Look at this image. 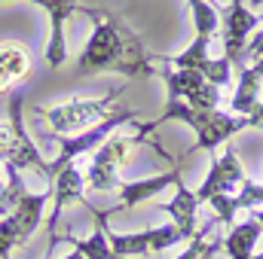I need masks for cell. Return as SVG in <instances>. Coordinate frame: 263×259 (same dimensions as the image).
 <instances>
[{
    "instance_id": "4",
    "label": "cell",
    "mask_w": 263,
    "mask_h": 259,
    "mask_svg": "<svg viewBox=\"0 0 263 259\" xmlns=\"http://www.w3.org/2000/svg\"><path fill=\"white\" fill-rule=\"evenodd\" d=\"M135 119H138V110H129V107H117L107 119H101L95 128L83 131V134H77V137H59V153H55V159L49 162V180L46 183H52L55 180V174L70 165V162H80L86 153H95L114 131L120 128V125H126L132 122L135 125Z\"/></svg>"
},
{
    "instance_id": "16",
    "label": "cell",
    "mask_w": 263,
    "mask_h": 259,
    "mask_svg": "<svg viewBox=\"0 0 263 259\" xmlns=\"http://www.w3.org/2000/svg\"><path fill=\"white\" fill-rule=\"evenodd\" d=\"M260 235H263V226L251 217L245 223H236L227 232V238H220V250L230 259H251L254 256V244H257Z\"/></svg>"
},
{
    "instance_id": "12",
    "label": "cell",
    "mask_w": 263,
    "mask_h": 259,
    "mask_svg": "<svg viewBox=\"0 0 263 259\" xmlns=\"http://www.w3.org/2000/svg\"><path fill=\"white\" fill-rule=\"evenodd\" d=\"M107 241H110V247L123 259H132V256H144V253L168 250L172 244H181L184 238H181V232H178L175 223H165V226L144 229V232H135V235H120V232L107 229Z\"/></svg>"
},
{
    "instance_id": "22",
    "label": "cell",
    "mask_w": 263,
    "mask_h": 259,
    "mask_svg": "<svg viewBox=\"0 0 263 259\" xmlns=\"http://www.w3.org/2000/svg\"><path fill=\"white\" fill-rule=\"evenodd\" d=\"M6 89H9V79H6V76H3V73H0V95H3V92H6Z\"/></svg>"
},
{
    "instance_id": "10",
    "label": "cell",
    "mask_w": 263,
    "mask_h": 259,
    "mask_svg": "<svg viewBox=\"0 0 263 259\" xmlns=\"http://www.w3.org/2000/svg\"><path fill=\"white\" fill-rule=\"evenodd\" d=\"M245 177H248V174H245V168H242V162H239V153H236L233 146H227L223 156H214V159H211V168H208L202 186L193 189V192H196V201L199 204H208V201L217 198V195H233L242 186Z\"/></svg>"
},
{
    "instance_id": "1",
    "label": "cell",
    "mask_w": 263,
    "mask_h": 259,
    "mask_svg": "<svg viewBox=\"0 0 263 259\" xmlns=\"http://www.w3.org/2000/svg\"><path fill=\"white\" fill-rule=\"evenodd\" d=\"M86 18H92V37L86 49L80 52L77 70L80 73H123V76H156L159 67L153 61V52L144 49L141 37L117 12H98L83 6Z\"/></svg>"
},
{
    "instance_id": "14",
    "label": "cell",
    "mask_w": 263,
    "mask_h": 259,
    "mask_svg": "<svg viewBox=\"0 0 263 259\" xmlns=\"http://www.w3.org/2000/svg\"><path fill=\"white\" fill-rule=\"evenodd\" d=\"M3 3V0H0ZM37 6L46 9L49 15V43H46V64L49 67H62L67 61V46H65V21L67 15L80 12L83 3L80 0H31Z\"/></svg>"
},
{
    "instance_id": "25",
    "label": "cell",
    "mask_w": 263,
    "mask_h": 259,
    "mask_svg": "<svg viewBox=\"0 0 263 259\" xmlns=\"http://www.w3.org/2000/svg\"><path fill=\"white\" fill-rule=\"evenodd\" d=\"M245 3H251V6H254V9H257V6H260L263 0H245Z\"/></svg>"
},
{
    "instance_id": "15",
    "label": "cell",
    "mask_w": 263,
    "mask_h": 259,
    "mask_svg": "<svg viewBox=\"0 0 263 259\" xmlns=\"http://www.w3.org/2000/svg\"><path fill=\"white\" fill-rule=\"evenodd\" d=\"M156 210H165V213L172 217V223L178 226V232H181V238H184V241H190V238L196 235V229H199V226H196L199 201H196V192L184 186V180L175 186L172 201H165V204H156Z\"/></svg>"
},
{
    "instance_id": "5",
    "label": "cell",
    "mask_w": 263,
    "mask_h": 259,
    "mask_svg": "<svg viewBox=\"0 0 263 259\" xmlns=\"http://www.w3.org/2000/svg\"><path fill=\"white\" fill-rule=\"evenodd\" d=\"M141 140L135 137V134H120V131H114L95 153H92V162H89V168H86V186H92V189H117L120 186V165L129 159V153L138 146Z\"/></svg>"
},
{
    "instance_id": "20",
    "label": "cell",
    "mask_w": 263,
    "mask_h": 259,
    "mask_svg": "<svg viewBox=\"0 0 263 259\" xmlns=\"http://www.w3.org/2000/svg\"><path fill=\"white\" fill-rule=\"evenodd\" d=\"M260 58H263V28H257V31L251 34L248 46H245V64H251V61H260Z\"/></svg>"
},
{
    "instance_id": "11",
    "label": "cell",
    "mask_w": 263,
    "mask_h": 259,
    "mask_svg": "<svg viewBox=\"0 0 263 259\" xmlns=\"http://www.w3.org/2000/svg\"><path fill=\"white\" fill-rule=\"evenodd\" d=\"M49 189H52V213H49V253H52V247L59 244V217H62V210H65L67 204H83L86 207V174L80 171V162H70L65 165L59 174H55V180L49 183Z\"/></svg>"
},
{
    "instance_id": "24",
    "label": "cell",
    "mask_w": 263,
    "mask_h": 259,
    "mask_svg": "<svg viewBox=\"0 0 263 259\" xmlns=\"http://www.w3.org/2000/svg\"><path fill=\"white\" fill-rule=\"evenodd\" d=\"M62 259H86V256H83V253H77V250H73V253H67V256H62Z\"/></svg>"
},
{
    "instance_id": "13",
    "label": "cell",
    "mask_w": 263,
    "mask_h": 259,
    "mask_svg": "<svg viewBox=\"0 0 263 259\" xmlns=\"http://www.w3.org/2000/svg\"><path fill=\"white\" fill-rule=\"evenodd\" d=\"M181 180H184V177H181V168L165 171V174H153V177H141V180H120V186H117V192H120V204L110 207V210H104V213L110 217V213H120V210L138 207V204H144V201H153L162 189L178 186Z\"/></svg>"
},
{
    "instance_id": "21",
    "label": "cell",
    "mask_w": 263,
    "mask_h": 259,
    "mask_svg": "<svg viewBox=\"0 0 263 259\" xmlns=\"http://www.w3.org/2000/svg\"><path fill=\"white\" fill-rule=\"evenodd\" d=\"M217 250H220V238H217V241H214V244H208V247H205V253H202V256H205V259H214V253H217Z\"/></svg>"
},
{
    "instance_id": "8",
    "label": "cell",
    "mask_w": 263,
    "mask_h": 259,
    "mask_svg": "<svg viewBox=\"0 0 263 259\" xmlns=\"http://www.w3.org/2000/svg\"><path fill=\"white\" fill-rule=\"evenodd\" d=\"M159 76L165 82V92L178 95L187 107H193L199 113H208V110L220 107V89L196 70H168V67H162Z\"/></svg>"
},
{
    "instance_id": "2",
    "label": "cell",
    "mask_w": 263,
    "mask_h": 259,
    "mask_svg": "<svg viewBox=\"0 0 263 259\" xmlns=\"http://www.w3.org/2000/svg\"><path fill=\"white\" fill-rule=\"evenodd\" d=\"M0 165L15 168V171L34 168L43 180H49V162L40 156V149L34 146L31 134L25 128V95L22 92L9 95V110H6V119L0 122Z\"/></svg>"
},
{
    "instance_id": "18",
    "label": "cell",
    "mask_w": 263,
    "mask_h": 259,
    "mask_svg": "<svg viewBox=\"0 0 263 259\" xmlns=\"http://www.w3.org/2000/svg\"><path fill=\"white\" fill-rule=\"evenodd\" d=\"M214 226H217V220H211L208 226H202V229H196V235H193V238L187 241V250H181V253H178L175 259H202V253H205V247H208V244H205V238L211 235V229H214Z\"/></svg>"
},
{
    "instance_id": "17",
    "label": "cell",
    "mask_w": 263,
    "mask_h": 259,
    "mask_svg": "<svg viewBox=\"0 0 263 259\" xmlns=\"http://www.w3.org/2000/svg\"><path fill=\"white\" fill-rule=\"evenodd\" d=\"M31 70V58H28V49L22 43H0V73L15 82V79H25Z\"/></svg>"
},
{
    "instance_id": "7",
    "label": "cell",
    "mask_w": 263,
    "mask_h": 259,
    "mask_svg": "<svg viewBox=\"0 0 263 259\" xmlns=\"http://www.w3.org/2000/svg\"><path fill=\"white\" fill-rule=\"evenodd\" d=\"M260 15L248 9L245 0H230L227 9L220 12V34H223V58L233 67L245 64V46L251 34L257 31Z\"/></svg>"
},
{
    "instance_id": "19",
    "label": "cell",
    "mask_w": 263,
    "mask_h": 259,
    "mask_svg": "<svg viewBox=\"0 0 263 259\" xmlns=\"http://www.w3.org/2000/svg\"><path fill=\"white\" fill-rule=\"evenodd\" d=\"M25 192H28V189H22V192H18V189H12V186L6 183V177H3V165H0V217H3V213H9V210H12V204H15Z\"/></svg>"
},
{
    "instance_id": "6",
    "label": "cell",
    "mask_w": 263,
    "mask_h": 259,
    "mask_svg": "<svg viewBox=\"0 0 263 259\" xmlns=\"http://www.w3.org/2000/svg\"><path fill=\"white\" fill-rule=\"evenodd\" d=\"M187 125L196 131V146H193L190 153H196V149L214 153V149H217L223 140H230L233 134H239V131H245V128H254L251 116H236V113H223V110H208V113L193 110V116H190ZM190 153H184L178 162H187Z\"/></svg>"
},
{
    "instance_id": "9",
    "label": "cell",
    "mask_w": 263,
    "mask_h": 259,
    "mask_svg": "<svg viewBox=\"0 0 263 259\" xmlns=\"http://www.w3.org/2000/svg\"><path fill=\"white\" fill-rule=\"evenodd\" d=\"M153 61H165L175 70H196L205 79H211L217 89L227 85L230 76H233V64L227 58H211L208 55V40L205 37H193V43L184 52H178V55H156L153 52Z\"/></svg>"
},
{
    "instance_id": "3",
    "label": "cell",
    "mask_w": 263,
    "mask_h": 259,
    "mask_svg": "<svg viewBox=\"0 0 263 259\" xmlns=\"http://www.w3.org/2000/svg\"><path fill=\"white\" fill-rule=\"evenodd\" d=\"M123 92H126V85H117L104 98H73V101L55 104V107H34V113L43 116L59 137H77L83 131L95 128L101 119H107L120 107L117 101H120Z\"/></svg>"
},
{
    "instance_id": "23",
    "label": "cell",
    "mask_w": 263,
    "mask_h": 259,
    "mask_svg": "<svg viewBox=\"0 0 263 259\" xmlns=\"http://www.w3.org/2000/svg\"><path fill=\"white\" fill-rule=\"evenodd\" d=\"M251 217H254V220H257V223L263 226V207H257V210H251Z\"/></svg>"
},
{
    "instance_id": "26",
    "label": "cell",
    "mask_w": 263,
    "mask_h": 259,
    "mask_svg": "<svg viewBox=\"0 0 263 259\" xmlns=\"http://www.w3.org/2000/svg\"><path fill=\"white\" fill-rule=\"evenodd\" d=\"M251 259H263V253H254V256H251Z\"/></svg>"
}]
</instances>
